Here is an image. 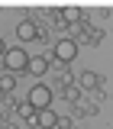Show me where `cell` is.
<instances>
[{"instance_id":"obj_12","label":"cell","mask_w":113,"mask_h":129,"mask_svg":"<svg viewBox=\"0 0 113 129\" xmlns=\"http://www.w3.org/2000/svg\"><path fill=\"white\" fill-rule=\"evenodd\" d=\"M65 100H68V103H78V100H81V87H74V84H71V87L65 90Z\"/></svg>"},{"instance_id":"obj_10","label":"cell","mask_w":113,"mask_h":129,"mask_svg":"<svg viewBox=\"0 0 113 129\" xmlns=\"http://www.w3.org/2000/svg\"><path fill=\"white\" fill-rule=\"evenodd\" d=\"M81 19V10L78 7H68V10H62V23H78Z\"/></svg>"},{"instance_id":"obj_9","label":"cell","mask_w":113,"mask_h":129,"mask_svg":"<svg viewBox=\"0 0 113 129\" xmlns=\"http://www.w3.org/2000/svg\"><path fill=\"white\" fill-rule=\"evenodd\" d=\"M16 113H19V116L29 123V126H36V110H32L29 103H19V107H16Z\"/></svg>"},{"instance_id":"obj_8","label":"cell","mask_w":113,"mask_h":129,"mask_svg":"<svg viewBox=\"0 0 113 129\" xmlns=\"http://www.w3.org/2000/svg\"><path fill=\"white\" fill-rule=\"evenodd\" d=\"M81 42H87V45H100V42H103V29H87Z\"/></svg>"},{"instance_id":"obj_6","label":"cell","mask_w":113,"mask_h":129,"mask_svg":"<svg viewBox=\"0 0 113 129\" xmlns=\"http://www.w3.org/2000/svg\"><path fill=\"white\" fill-rule=\"evenodd\" d=\"M48 64H52V58H48V55H36V58H29V74L42 78V74L48 71Z\"/></svg>"},{"instance_id":"obj_1","label":"cell","mask_w":113,"mask_h":129,"mask_svg":"<svg viewBox=\"0 0 113 129\" xmlns=\"http://www.w3.org/2000/svg\"><path fill=\"white\" fill-rule=\"evenodd\" d=\"M0 64H3L10 74L19 78L23 71H29V55H26V48H19V45H16V48H7V55L0 58Z\"/></svg>"},{"instance_id":"obj_13","label":"cell","mask_w":113,"mask_h":129,"mask_svg":"<svg viewBox=\"0 0 113 129\" xmlns=\"http://www.w3.org/2000/svg\"><path fill=\"white\" fill-rule=\"evenodd\" d=\"M55 129H71V123H68V119H58V126Z\"/></svg>"},{"instance_id":"obj_4","label":"cell","mask_w":113,"mask_h":129,"mask_svg":"<svg viewBox=\"0 0 113 129\" xmlns=\"http://www.w3.org/2000/svg\"><path fill=\"white\" fill-rule=\"evenodd\" d=\"M16 39H19V42H36V39H39V26H36L32 19H23V23L16 26Z\"/></svg>"},{"instance_id":"obj_14","label":"cell","mask_w":113,"mask_h":129,"mask_svg":"<svg viewBox=\"0 0 113 129\" xmlns=\"http://www.w3.org/2000/svg\"><path fill=\"white\" fill-rule=\"evenodd\" d=\"M3 55H7V42L0 39V58H3Z\"/></svg>"},{"instance_id":"obj_11","label":"cell","mask_w":113,"mask_h":129,"mask_svg":"<svg viewBox=\"0 0 113 129\" xmlns=\"http://www.w3.org/2000/svg\"><path fill=\"white\" fill-rule=\"evenodd\" d=\"M13 87H16V74H10V71L0 74V90H13Z\"/></svg>"},{"instance_id":"obj_7","label":"cell","mask_w":113,"mask_h":129,"mask_svg":"<svg viewBox=\"0 0 113 129\" xmlns=\"http://www.w3.org/2000/svg\"><path fill=\"white\" fill-rule=\"evenodd\" d=\"M103 87V78L100 74H94V71H84L81 74V90H100Z\"/></svg>"},{"instance_id":"obj_2","label":"cell","mask_w":113,"mask_h":129,"mask_svg":"<svg viewBox=\"0 0 113 129\" xmlns=\"http://www.w3.org/2000/svg\"><path fill=\"white\" fill-rule=\"evenodd\" d=\"M26 103H29L32 110H48V107H52V87H48V84H42V81H39V84H32V87H29V97H26Z\"/></svg>"},{"instance_id":"obj_5","label":"cell","mask_w":113,"mask_h":129,"mask_svg":"<svg viewBox=\"0 0 113 129\" xmlns=\"http://www.w3.org/2000/svg\"><path fill=\"white\" fill-rule=\"evenodd\" d=\"M36 126H42V129H55L58 126V113L52 110H36Z\"/></svg>"},{"instance_id":"obj_3","label":"cell","mask_w":113,"mask_h":129,"mask_svg":"<svg viewBox=\"0 0 113 129\" xmlns=\"http://www.w3.org/2000/svg\"><path fill=\"white\" fill-rule=\"evenodd\" d=\"M52 55H55V61H58V64H71L74 58H78V39H71V36L58 39Z\"/></svg>"}]
</instances>
